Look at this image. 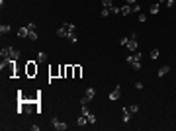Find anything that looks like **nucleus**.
Returning a JSON list of instances; mask_svg holds the SVG:
<instances>
[{"instance_id": "nucleus-7", "label": "nucleus", "mask_w": 176, "mask_h": 131, "mask_svg": "<svg viewBox=\"0 0 176 131\" xmlns=\"http://www.w3.org/2000/svg\"><path fill=\"white\" fill-rule=\"evenodd\" d=\"M16 35H18L20 39H27V35H29V29H27V27H20L18 32H16Z\"/></svg>"}, {"instance_id": "nucleus-11", "label": "nucleus", "mask_w": 176, "mask_h": 131, "mask_svg": "<svg viewBox=\"0 0 176 131\" xmlns=\"http://www.w3.org/2000/svg\"><path fill=\"white\" fill-rule=\"evenodd\" d=\"M149 12L151 14H158L161 12V4H158V2H153V4L149 6Z\"/></svg>"}, {"instance_id": "nucleus-20", "label": "nucleus", "mask_w": 176, "mask_h": 131, "mask_svg": "<svg viewBox=\"0 0 176 131\" xmlns=\"http://www.w3.org/2000/svg\"><path fill=\"white\" fill-rule=\"evenodd\" d=\"M8 32H10V26H8V24H2V26H0V33H2V35H6Z\"/></svg>"}, {"instance_id": "nucleus-30", "label": "nucleus", "mask_w": 176, "mask_h": 131, "mask_svg": "<svg viewBox=\"0 0 176 131\" xmlns=\"http://www.w3.org/2000/svg\"><path fill=\"white\" fill-rule=\"evenodd\" d=\"M110 12H111V14H119V8H117V6H116V4H114V6H111V8H110Z\"/></svg>"}, {"instance_id": "nucleus-36", "label": "nucleus", "mask_w": 176, "mask_h": 131, "mask_svg": "<svg viewBox=\"0 0 176 131\" xmlns=\"http://www.w3.org/2000/svg\"><path fill=\"white\" fill-rule=\"evenodd\" d=\"M0 6H2V8H4V0H0Z\"/></svg>"}, {"instance_id": "nucleus-13", "label": "nucleus", "mask_w": 176, "mask_h": 131, "mask_svg": "<svg viewBox=\"0 0 176 131\" xmlns=\"http://www.w3.org/2000/svg\"><path fill=\"white\" fill-rule=\"evenodd\" d=\"M119 14H121V16H129V14H131V6H129V4L121 6V8H119Z\"/></svg>"}, {"instance_id": "nucleus-21", "label": "nucleus", "mask_w": 176, "mask_h": 131, "mask_svg": "<svg viewBox=\"0 0 176 131\" xmlns=\"http://www.w3.org/2000/svg\"><path fill=\"white\" fill-rule=\"evenodd\" d=\"M27 39H29V41H37V39H39L37 32H29V35H27Z\"/></svg>"}, {"instance_id": "nucleus-29", "label": "nucleus", "mask_w": 176, "mask_h": 131, "mask_svg": "<svg viewBox=\"0 0 176 131\" xmlns=\"http://www.w3.org/2000/svg\"><path fill=\"white\" fill-rule=\"evenodd\" d=\"M88 102H90V100L86 98V96H82V98H80V106H86V104H88Z\"/></svg>"}, {"instance_id": "nucleus-4", "label": "nucleus", "mask_w": 176, "mask_h": 131, "mask_svg": "<svg viewBox=\"0 0 176 131\" xmlns=\"http://www.w3.org/2000/svg\"><path fill=\"white\" fill-rule=\"evenodd\" d=\"M51 125H53L57 131H65V129H67V123H65V121H61L59 118H51Z\"/></svg>"}, {"instance_id": "nucleus-14", "label": "nucleus", "mask_w": 176, "mask_h": 131, "mask_svg": "<svg viewBox=\"0 0 176 131\" xmlns=\"http://www.w3.org/2000/svg\"><path fill=\"white\" fill-rule=\"evenodd\" d=\"M170 72V65H163L158 69V76H164V74H168Z\"/></svg>"}, {"instance_id": "nucleus-28", "label": "nucleus", "mask_w": 176, "mask_h": 131, "mask_svg": "<svg viewBox=\"0 0 176 131\" xmlns=\"http://www.w3.org/2000/svg\"><path fill=\"white\" fill-rule=\"evenodd\" d=\"M127 41H129V37H121V39H119V43H121L123 47H127Z\"/></svg>"}, {"instance_id": "nucleus-9", "label": "nucleus", "mask_w": 176, "mask_h": 131, "mask_svg": "<svg viewBox=\"0 0 176 131\" xmlns=\"http://www.w3.org/2000/svg\"><path fill=\"white\" fill-rule=\"evenodd\" d=\"M129 119H131V111L127 108H123V111H121V121L123 123H129Z\"/></svg>"}, {"instance_id": "nucleus-23", "label": "nucleus", "mask_w": 176, "mask_h": 131, "mask_svg": "<svg viewBox=\"0 0 176 131\" xmlns=\"http://www.w3.org/2000/svg\"><path fill=\"white\" fill-rule=\"evenodd\" d=\"M102 6L104 8H111L114 6V0H102Z\"/></svg>"}, {"instance_id": "nucleus-35", "label": "nucleus", "mask_w": 176, "mask_h": 131, "mask_svg": "<svg viewBox=\"0 0 176 131\" xmlns=\"http://www.w3.org/2000/svg\"><path fill=\"white\" fill-rule=\"evenodd\" d=\"M125 4H129L131 6V4H137V0H125Z\"/></svg>"}, {"instance_id": "nucleus-24", "label": "nucleus", "mask_w": 176, "mask_h": 131, "mask_svg": "<svg viewBox=\"0 0 176 131\" xmlns=\"http://www.w3.org/2000/svg\"><path fill=\"white\" fill-rule=\"evenodd\" d=\"M110 8H102V18H108V16H110Z\"/></svg>"}, {"instance_id": "nucleus-37", "label": "nucleus", "mask_w": 176, "mask_h": 131, "mask_svg": "<svg viewBox=\"0 0 176 131\" xmlns=\"http://www.w3.org/2000/svg\"><path fill=\"white\" fill-rule=\"evenodd\" d=\"M156 2H158V4H161V2H164V0H156Z\"/></svg>"}, {"instance_id": "nucleus-25", "label": "nucleus", "mask_w": 176, "mask_h": 131, "mask_svg": "<svg viewBox=\"0 0 176 131\" xmlns=\"http://www.w3.org/2000/svg\"><path fill=\"white\" fill-rule=\"evenodd\" d=\"M69 39H71L72 43H76V39H78V37H76V33H74V32H71V33H69Z\"/></svg>"}, {"instance_id": "nucleus-8", "label": "nucleus", "mask_w": 176, "mask_h": 131, "mask_svg": "<svg viewBox=\"0 0 176 131\" xmlns=\"http://www.w3.org/2000/svg\"><path fill=\"white\" fill-rule=\"evenodd\" d=\"M137 47H139L137 39H131V37H129V41H127V49H129V53H135V51H137Z\"/></svg>"}, {"instance_id": "nucleus-10", "label": "nucleus", "mask_w": 176, "mask_h": 131, "mask_svg": "<svg viewBox=\"0 0 176 131\" xmlns=\"http://www.w3.org/2000/svg\"><path fill=\"white\" fill-rule=\"evenodd\" d=\"M57 35L59 37H69V29H67V26H61L57 29Z\"/></svg>"}, {"instance_id": "nucleus-5", "label": "nucleus", "mask_w": 176, "mask_h": 131, "mask_svg": "<svg viewBox=\"0 0 176 131\" xmlns=\"http://www.w3.org/2000/svg\"><path fill=\"white\" fill-rule=\"evenodd\" d=\"M119 96H121V86L117 84L116 88H114V90H111L110 94H108V98H110L111 102H116V100H119Z\"/></svg>"}, {"instance_id": "nucleus-33", "label": "nucleus", "mask_w": 176, "mask_h": 131, "mask_svg": "<svg viewBox=\"0 0 176 131\" xmlns=\"http://www.w3.org/2000/svg\"><path fill=\"white\" fill-rule=\"evenodd\" d=\"M174 6V0H166V8H172Z\"/></svg>"}, {"instance_id": "nucleus-15", "label": "nucleus", "mask_w": 176, "mask_h": 131, "mask_svg": "<svg viewBox=\"0 0 176 131\" xmlns=\"http://www.w3.org/2000/svg\"><path fill=\"white\" fill-rule=\"evenodd\" d=\"M94 94H96V90H94L92 86H88V88H86V92H84V96H86L88 100H92V98H94Z\"/></svg>"}, {"instance_id": "nucleus-12", "label": "nucleus", "mask_w": 176, "mask_h": 131, "mask_svg": "<svg viewBox=\"0 0 176 131\" xmlns=\"http://www.w3.org/2000/svg\"><path fill=\"white\" fill-rule=\"evenodd\" d=\"M72 69H74L72 78H80V74H82V67H80V65H72Z\"/></svg>"}, {"instance_id": "nucleus-32", "label": "nucleus", "mask_w": 176, "mask_h": 131, "mask_svg": "<svg viewBox=\"0 0 176 131\" xmlns=\"http://www.w3.org/2000/svg\"><path fill=\"white\" fill-rule=\"evenodd\" d=\"M26 27H27V29H29V32H35V24H27Z\"/></svg>"}, {"instance_id": "nucleus-3", "label": "nucleus", "mask_w": 176, "mask_h": 131, "mask_svg": "<svg viewBox=\"0 0 176 131\" xmlns=\"http://www.w3.org/2000/svg\"><path fill=\"white\" fill-rule=\"evenodd\" d=\"M37 71H39V67H37L35 61H27L26 63V76L27 78H33V76L37 74Z\"/></svg>"}, {"instance_id": "nucleus-34", "label": "nucleus", "mask_w": 176, "mask_h": 131, "mask_svg": "<svg viewBox=\"0 0 176 131\" xmlns=\"http://www.w3.org/2000/svg\"><path fill=\"white\" fill-rule=\"evenodd\" d=\"M135 88L137 90H143V82H135Z\"/></svg>"}, {"instance_id": "nucleus-1", "label": "nucleus", "mask_w": 176, "mask_h": 131, "mask_svg": "<svg viewBox=\"0 0 176 131\" xmlns=\"http://www.w3.org/2000/svg\"><path fill=\"white\" fill-rule=\"evenodd\" d=\"M0 57H2V59H6V61H18L20 59V51H16L12 45H6V47H2Z\"/></svg>"}, {"instance_id": "nucleus-26", "label": "nucleus", "mask_w": 176, "mask_h": 131, "mask_svg": "<svg viewBox=\"0 0 176 131\" xmlns=\"http://www.w3.org/2000/svg\"><path fill=\"white\" fill-rule=\"evenodd\" d=\"M67 74V65H61V78H65Z\"/></svg>"}, {"instance_id": "nucleus-2", "label": "nucleus", "mask_w": 176, "mask_h": 131, "mask_svg": "<svg viewBox=\"0 0 176 131\" xmlns=\"http://www.w3.org/2000/svg\"><path fill=\"white\" fill-rule=\"evenodd\" d=\"M127 63L133 71H141V53L135 51V53H129V57H127Z\"/></svg>"}, {"instance_id": "nucleus-31", "label": "nucleus", "mask_w": 176, "mask_h": 131, "mask_svg": "<svg viewBox=\"0 0 176 131\" xmlns=\"http://www.w3.org/2000/svg\"><path fill=\"white\" fill-rule=\"evenodd\" d=\"M129 37H131V39H137V37H139V33H137V32H131Z\"/></svg>"}, {"instance_id": "nucleus-17", "label": "nucleus", "mask_w": 176, "mask_h": 131, "mask_svg": "<svg viewBox=\"0 0 176 131\" xmlns=\"http://www.w3.org/2000/svg\"><path fill=\"white\" fill-rule=\"evenodd\" d=\"M76 125H80V127H84V125H88V118H86V116H80V118L76 119Z\"/></svg>"}, {"instance_id": "nucleus-22", "label": "nucleus", "mask_w": 176, "mask_h": 131, "mask_svg": "<svg viewBox=\"0 0 176 131\" xmlns=\"http://www.w3.org/2000/svg\"><path fill=\"white\" fill-rule=\"evenodd\" d=\"M141 12V6L139 4H131V14H139Z\"/></svg>"}, {"instance_id": "nucleus-18", "label": "nucleus", "mask_w": 176, "mask_h": 131, "mask_svg": "<svg viewBox=\"0 0 176 131\" xmlns=\"http://www.w3.org/2000/svg\"><path fill=\"white\" fill-rule=\"evenodd\" d=\"M149 57H151V59H158V57H161V51H158V49H156V47H155V49H151Z\"/></svg>"}, {"instance_id": "nucleus-27", "label": "nucleus", "mask_w": 176, "mask_h": 131, "mask_svg": "<svg viewBox=\"0 0 176 131\" xmlns=\"http://www.w3.org/2000/svg\"><path fill=\"white\" fill-rule=\"evenodd\" d=\"M127 110H129L131 113H137V111H139V108H137V106L133 104V106H129V108H127Z\"/></svg>"}, {"instance_id": "nucleus-19", "label": "nucleus", "mask_w": 176, "mask_h": 131, "mask_svg": "<svg viewBox=\"0 0 176 131\" xmlns=\"http://www.w3.org/2000/svg\"><path fill=\"white\" fill-rule=\"evenodd\" d=\"M72 74H74V69H72V65H67V74H65V78H72Z\"/></svg>"}, {"instance_id": "nucleus-16", "label": "nucleus", "mask_w": 176, "mask_h": 131, "mask_svg": "<svg viewBox=\"0 0 176 131\" xmlns=\"http://www.w3.org/2000/svg\"><path fill=\"white\" fill-rule=\"evenodd\" d=\"M37 63H47V53L45 51H39L37 53Z\"/></svg>"}, {"instance_id": "nucleus-6", "label": "nucleus", "mask_w": 176, "mask_h": 131, "mask_svg": "<svg viewBox=\"0 0 176 131\" xmlns=\"http://www.w3.org/2000/svg\"><path fill=\"white\" fill-rule=\"evenodd\" d=\"M49 76H51V78H59V76H61V65L51 67V69H49Z\"/></svg>"}]
</instances>
